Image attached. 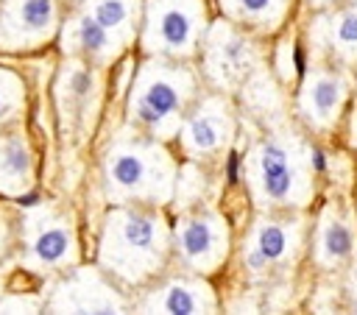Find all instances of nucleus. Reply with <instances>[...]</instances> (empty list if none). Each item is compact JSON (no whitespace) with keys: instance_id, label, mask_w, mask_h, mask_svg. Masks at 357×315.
<instances>
[{"instance_id":"nucleus-1","label":"nucleus","mask_w":357,"mask_h":315,"mask_svg":"<svg viewBox=\"0 0 357 315\" xmlns=\"http://www.w3.org/2000/svg\"><path fill=\"white\" fill-rule=\"evenodd\" d=\"M117 234H120L123 248L126 251H134L137 265L142 259H151L159 251V245H162L159 220H153L151 215H126L123 223L117 226Z\"/></svg>"},{"instance_id":"nucleus-2","label":"nucleus","mask_w":357,"mask_h":315,"mask_svg":"<svg viewBox=\"0 0 357 315\" xmlns=\"http://www.w3.org/2000/svg\"><path fill=\"white\" fill-rule=\"evenodd\" d=\"M259 170H262V190L268 198L282 201L293 190V173L287 162V151L276 142H268L259 156Z\"/></svg>"},{"instance_id":"nucleus-3","label":"nucleus","mask_w":357,"mask_h":315,"mask_svg":"<svg viewBox=\"0 0 357 315\" xmlns=\"http://www.w3.org/2000/svg\"><path fill=\"white\" fill-rule=\"evenodd\" d=\"M178 89H176V84H170V81H165V78H156V81H151L148 86H145V92H142V98H139V103H137V117L142 120V123H151V125H156V123H162L167 114H173L176 109H178Z\"/></svg>"},{"instance_id":"nucleus-4","label":"nucleus","mask_w":357,"mask_h":315,"mask_svg":"<svg viewBox=\"0 0 357 315\" xmlns=\"http://www.w3.org/2000/svg\"><path fill=\"white\" fill-rule=\"evenodd\" d=\"M181 251L192 262H209L218 254V234L206 220H190L181 229Z\"/></svg>"},{"instance_id":"nucleus-5","label":"nucleus","mask_w":357,"mask_h":315,"mask_svg":"<svg viewBox=\"0 0 357 315\" xmlns=\"http://www.w3.org/2000/svg\"><path fill=\"white\" fill-rule=\"evenodd\" d=\"M109 176H112V184L120 187V190H142V184L148 178V164H145V159L139 153L120 151L112 159Z\"/></svg>"},{"instance_id":"nucleus-6","label":"nucleus","mask_w":357,"mask_h":315,"mask_svg":"<svg viewBox=\"0 0 357 315\" xmlns=\"http://www.w3.org/2000/svg\"><path fill=\"white\" fill-rule=\"evenodd\" d=\"M340 98H343L340 81H335V78H318V81H312V86L307 92V109L318 120H329L337 112Z\"/></svg>"},{"instance_id":"nucleus-7","label":"nucleus","mask_w":357,"mask_h":315,"mask_svg":"<svg viewBox=\"0 0 357 315\" xmlns=\"http://www.w3.org/2000/svg\"><path fill=\"white\" fill-rule=\"evenodd\" d=\"M190 33H192V17L184 8H167L159 17V36L167 47H173V50L187 47Z\"/></svg>"},{"instance_id":"nucleus-8","label":"nucleus","mask_w":357,"mask_h":315,"mask_svg":"<svg viewBox=\"0 0 357 315\" xmlns=\"http://www.w3.org/2000/svg\"><path fill=\"white\" fill-rule=\"evenodd\" d=\"M33 251H36V256L42 262H59L70 251V234L64 229H47V231L39 234Z\"/></svg>"},{"instance_id":"nucleus-9","label":"nucleus","mask_w":357,"mask_h":315,"mask_svg":"<svg viewBox=\"0 0 357 315\" xmlns=\"http://www.w3.org/2000/svg\"><path fill=\"white\" fill-rule=\"evenodd\" d=\"M78 42L84 45V50L89 53H106L109 50V31L95 20V17H84L78 25Z\"/></svg>"},{"instance_id":"nucleus-10","label":"nucleus","mask_w":357,"mask_h":315,"mask_svg":"<svg viewBox=\"0 0 357 315\" xmlns=\"http://www.w3.org/2000/svg\"><path fill=\"white\" fill-rule=\"evenodd\" d=\"M0 167L8 176V181L28 176V153H25L22 142H8L6 148H0Z\"/></svg>"},{"instance_id":"nucleus-11","label":"nucleus","mask_w":357,"mask_h":315,"mask_svg":"<svg viewBox=\"0 0 357 315\" xmlns=\"http://www.w3.org/2000/svg\"><path fill=\"white\" fill-rule=\"evenodd\" d=\"M187 137H190V142H192L198 151H209V148L218 145L220 131H218V125H215L209 117H195V120L190 123V128H187Z\"/></svg>"},{"instance_id":"nucleus-12","label":"nucleus","mask_w":357,"mask_h":315,"mask_svg":"<svg viewBox=\"0 0 357 315\" xmlns=\"http://www.w3.org/2000/svg\"><path fill=\"white\" fill-rule=\"evenodd\" d=\"M324 251L332 259H340V256H346L351 251V234H349V229L343 223H329L326 226V231H324Z\"/></svg>"},{"instance_id":"nucleus-13","label":"nucleus","mask_w":357,"mask_h":315,"mask_svg":"<svg viewBox=\"0 0 357 315\" xmlns=\"http://www.w3.org/2000/svg\"><path fill=\"white\" fill-rule=\"evenodd\" d=\"M257 248H259V254H262L268 262H271V259H279V256L284 254V248H287V234H284V229H279V226H265V229L259 231Z\"/></svg>"},{"instance_id":"nucleus-14","label":"nucleus","mask_w":357,"mask_h":315,"mask_svg":"<svg viewBox=\"0 0 357 315\" xmlns=\"http://www.w3.org/2000/svg\"><path fill=\"white\" fill-rule=\"evenodd\" d=\"M332 39L343 50H357V8L343 11L332 28Z\"/></svg>"},{"instance_id":"nucleus-15","label":"nucleus","mask_w":357,"mask_h":315,"mask_svg":"<svg viewBox=\"0 0 357 315\" xmlns=\"http://www.w3.org/2000/svg\"><path fill=\"white\" fill-rule=\"evenodd\" d=\"M20 17L28 28H47L53 20V3L50 0H25L20 8Z\"/></svg>"},{"instance_id":"nucleus-16","label":"nucleus","mask_w":357,"mask_h":315,"mask_svg":"<svg viewBox=\"0 0 357 315\" xmlns=\"http://www.w3.org/2000/svg\"><path fill=\"white\" fill-rule=\"evenodd\" d=\"M162 307H165L167 312H195V309L201 307V298H198L190 287L176 284V287H170V290H167V295H165Z\"/></svg>"},{"instance_id":"nucleus-17","label":"nucleus","mask_w":357,"mask_h":315,"mask_svg":"<svg viewBox=\"0 0 357 315\" xmlns=\"http://www.w3.org/2000/svg\"><path fill=\"white\" fill-rule=\"evenodd\" d=\"M92 17H95L106 31H109V28H117V25L126 22V3H123V0H98Z\"/></svg>"},{"instance_id":"nucleus-18","label":"nucleus","mask_w":357,"mask_h":315,"mask_svg":"<svg viewBox=\"0 0 357 315\" xmlns=\"http://www.w3.org/2000/svg\"><path fill=\"white\" fill-rule=\"evenodd\" d=\"M89 86H92V78H89L86 72H75V75H73V89H75L78 95H86Z\"/></svg>"},{"instance_id":"nucleus-19","label":"nucleus","mask_w":357,"mask_h":315,"mask_svg":"<svg viewBox=\"0 0 357 315\" xmlns=\"http://www.w3.org/2000/svg\"><path fill=\"white\" fill-rule=\"evenodd\" d=\"M245 265H248V268H254V270H259V268H265V265H268V259L259 254V248H254V251L245 256Z\"/></svg>"},{"instance_id":"nucleus-20","label":"nucleus","mask_w":357,"mask_h":315,"mask_svg":"<svg viewBox=\"0 0 357 315\" xmlns=\"http://www.w3.org/2000/svg\"><path fill=\"white\" fill-rule=\"evenodd\" d=\"M240 6L245 11H251V14H257V11H265L271 6V0H240Z\"/></svg>"},{"instance_id":"nucleus-21","label":"nucleus","mask_w":357,"mask_h":315,"mask_svg":"<svg viewBox=\"0 0 357 315\" xmlns=\"http://www.w3.org/2000/svg\"><path fill=\"white\" fill-rule=\"evenodd\" d=\"M0 112H3V103H0Z\"/></svg>"}]
</instances>
